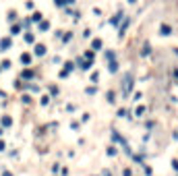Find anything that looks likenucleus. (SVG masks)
Here are the masks:
<instances>
[{"label":"nucleus","instance_id":"obj_5","mask_svg":"<svg viewBox=\"0 0 178 176\" xmlns=\"http://www.w3.org/2000/svg\"><path fill=\"white\" fill-rule=\"evenodd\" d=\"M21 62H23V64H29V62H31V56H29V54H23V56H21Z\"/></svg>","mask_w":178,"mask_h":176},{"label":"nucleus","instance_id":"obj_7","mask_svg":"<svg viewBox=\"0 0 178 176\" xmlns=\"http://www.w3.org/2000/svg\"><path fill=\"white\" fill-rule=\"evenodd\" d=\"M91 48H93V50H100V48H102V41H100V39H93Z\"/></svg>","mask_w":178,"mask_h":176},{"label":"nucleus","instance_id":"obj_17","mask_svg":"<svg viewBox=\"0 0 178 176\" xmlns=\"http://www.w3.org/2000/svg\"><path fill=\"white\" fill-rule=\"evenodd\" d=\"M172 168H174V170L178 172V160H172Z\"/></svg>","mask_w":178,"mask_h":176},{"label":"nucleus","instance_id":"obj_10","mask_svg":"<svg viewBox=\"0 0 178 176\" xmlns=\"http://www.w3.org/2000/svg\"><path fill=\"white\" fill-rule=\"evenodd\" d=\"M69 71H73V62H66L64 64V73H69Z\"/></svg>","mask_w":178,"mask_h":176},{"label":"nucleus","instance_id":"obj_11","mask_svg":"<svg viewBox=\"0 0 178 176\" xmlns=\"http://www.w3.org/2000/svg\"><path fill=\"white\" fill-rule=\"evenodd\" d=\"M108 156L114 158V156H116V147H110V149H108Z\"/></svg>","mask_w":178,"mask_h":176},{"label":"nucleus","instance_id":"obj_23","mask_svg":"<svg viewBox=\"0 0 178 176\" xmlns=\"http://www.w3.org/2000/svg\"><path fill=\"white\" fill-rule=\"evenodd\" d=\"M0 137H2V128H0Z\"/></svg>","mask_w":178,"mask_h":176},{"label":"nucleus","instance_id":"obj_22","mask_svg":"<svg viewBox=\"0 0 178 176\" xmlns=\"http://www.w3.org/2000/svg\"><path fill=\"white\" fill-rule=\"evenodd\" d=\"M174 75H176V77H178V69H176V71H174Z\"/></svg>","mask_w":178,"mask_h":176},{"label":"nucleus","instance_id":"obj_15","mask_svg":"<svg viewBox=\"0 0 178 176\" xmlns=\"http://www.w3.org/2000/svg\"><path fill=\"white\" fill-rule=\"evenodd\" d=\"M126 114H128V112H126V110H118V116H120V118H124Z\"/></svg>","mask_w":178,"mask_h":176},{"label":"nucleus","instance_id":"obj_3","mask_svg":"<svg viewBox=\"0 0 178 176\" xmlns=\"http://www.w3.org/2000/svg\"><path fill=\"white\" fill-rule=\"evenodd\" d=\"M6 48H11V39H0V50H6Z\"/></svg>","mask_w":178,"mask_h":176},{"label":"nucleus","instance_id":"obj_14","mask_svg":"<svg viewBox=\"0 0 178 176\" xmlns=\"http://www.w3.org/2000/svg\"><path fill=\"white\" fill-rule=\"evenodd\" d=\"M108 102H110V104L114 102V93H112V91H108Z\"/></svg>","mask_w":178,"mask_h":176},{"label":"nucleus","instance_id":"obj_21","mask_svg":"<svg viewBox=\"0 0 178 176\" xmlns=\"http://www.w3.org/2000/svg\"><path fill=\"white\" fill-rule=\"evenodd\" d=\"M104 176H112V174H110V172H108V170H106V172H104Z\"/></svg>","mask_w":178,"mask_h":176},{"label":"nucleus","instance_id":"obj_20","mask_svg":"<svg viewBox=\"0 0 178 176\" xmlns=\"http://www.w3.org/2000/svg\"><path fill=\"white\" fill-rule=\"evenodd\" d=\"M2 176H13V174H11V172H6V170H4V172H2Z\"/></svg>","mask_w":178,"mask_h":176},{"label":"nucleus","instance_id":"obj_16","mask_svg":"<svg viewBox=\"0 0 178 176\" xmlns=\"http://www.w3.org/2000/svg\"><path fill=\"white\" fill-rule=\"evenodd\" d=\"M143 166H145V174H147V176H151V168H149L147 164H143Z\"/></svg>","mask_w":178,"mask_h":176},{"label":"nucleus","instance_id":"obj_13","mask_svg":"<svg viewBox=\"0 0 178 176\" xmlns=\"http://www.w3.org/2000/svg\"><path fill=\"white\" fill-rule=\"evenodd\" d=\"M23 77H25V79H31V77H33V73H31V71H25V73H23Z\"/></svg>","mask_w":178,"mask_h":176},{"label":"nucleus","instance_id":"obj_8","mask_svg":"<svg viewBox=\"0 0 178 176\" xmlns=\"http://www.w3.org/2000/svg\"><path fill=\"white\" fill-rule=\"evenodd\" d=\"M143 114H145V108H143V106H139V108L135 110V116H143Z\"/></svg>","mask_w":178,"mask_h":176},{"label":"nucleus","instance_id":"obj_25","mask_svg":"<svg viewBox=\"0 0 178 176\" xmlns=\"http://www.w3.org/2000/svg\"><path fill=\"white\" fill-rule=\"evenodd\" d=\"M130 2H135V0H130Z\"/></svg>","mask_w":178,"mask_h":176},{"label":"nucleus","instance_id":"obj_6","mask_svg":"<svg viewBox=\"0 0 178 176\" xmlns=\"http://www.w3.org/2000/svg\"><path fill=\"white\" fill-rule=\"evenodd\" d=\"M160 31H162V35H170V27H168V25H162Z\"/></svg>","mask_w":178,"mask_h":176},{"label":"nucleus","instance_id":"obj_1","mask_svg":"<svg viewBox=\"0 0 178 176\" xmlns=\"http://www.w3.org/2000/svg\"><path fill=\"white\" fill-rule=\"evenodd\" d=\"M130 89H132V75L126 73V75H124V93H128Z\"/></svg>","mask_w":178,"mask_h":176},{"label":"nucleus","instance_id":"obj_18","mask_svg":"<svg viewBox=\"0 0 178 176\" xmlns=\"http://www.w3.org/2000/svg\"><path fill=\"white\" fill-rule=\"evenodd\" d=\"M6 149V145H4V141H0V151H4Z\"/></svg>","mask_w":178,"mask_h":176},{"label":"nucleus","instance_id":"obj_9","mask_svg":"<svg viewBox=\"0 0 178 176\" xmlns=\"http://www.w3.org/2000/svg\"><path fill=\"white\" fill-rule=\"evenodd\" d=\"M116 71H118V64L112 60V62H110V73H116Z\"/></svg>","mask_w":178,"mask_h":176},{"label":"nucleus","instance_id":"obj_24","mask_svg":"<svg viewBox=\"0 0 178 176\" xmlns=\"http://www.w3.org/2000/svg\"><path fill=\"white\" fill-rule=\"evenodd\" d=\"M64 2H73V0H64Z\"/></svg>","mask_w":178,"mask_h":176},{"label":"nucleus","instance_id":"obj_4","mask_svg":"<svg viewBox=\"0 0 178 176\" xmlns=\"http://www.w3.org/2000/svg\"><path fill=\"white\" fill-rule=\"evenodd\" d=\"M13 124V118H8V116H2V126H11Z\"/></svg>","mask_w":178,"mask_h":176},{"label":"nucleus","instance_id":"obj_12","mask_svg":"<svg viewBox=\"0 0 178 176\" xmlns=\"http://www.w3.org/2000/svg\"><path fill=\"white\" fill-rule=\"evenodd\" d=\"M149 50H151V48H149V43H145V48H143V56H147V54H149Z\"/></svg>","mask_w":178,"mask_h":176},{"label":"nucleus","instance_id":"obj_19","mask_svg":"<svg viewBox=\"0 0 178 176\" xmlns=\"http://www.w3.org/2000/svg\"><path fill=\"white\" fill-rule=\"evenodd\" d=\"M122 176H130V170H122Z\"/></svg>","mask_w":178,"mask_h":176},{"label":"nucleus","instance_id":"obj_2","mask_svg":"<svg viewBox=\"0 0 178 176\" xmlns=\"http://www.w3.org/2000/svg\"><path fill=\"white\" fill-rule=\"evenodd\" d=\"M33 52H35V56H43V54H46V46H43V43H37Z\"/></svg>","mask_w":178,"mask_h":176}]
</instances>
